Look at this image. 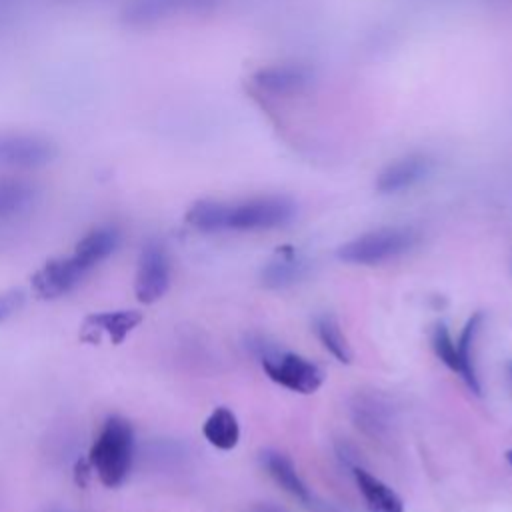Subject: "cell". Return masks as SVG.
Returning a JSON list of instances; mask_svg holds the SVG:
<instances>
[{
	"mask_svg": "<svg viewBox=\"0 0 512 512\" xmlns=\"http://www.w3.org/2000/svg\"><path fill=\"white\" fill-rule=\"evenodd\" d=\"M34 196V186L24 180H0V218H12L24 212Z\"/></svg>",
	"mask_w": 512,
	"mask_h": 512,
	"instance_id": "obj_19",
	"label": "cell"
},
{
	"mask_svg": "<svg viewBox=\"0 0 512 512\" xmlns=\"http://www.w3.org/2000/svg\"><path fill=\"white\" fill-rule=\"evenodd\" d=\"M418 242V232L406 226H390L366 232L338 248V258L350 264H378L396 258Z\"/></svg>",
	"mask_w": 512,
	"mask_h": 512,
	"instance_id": "obj_4",
	"label": "cell"
},
{
	"mask_svg": "<svg viewBox=\"0 0 512 512\" xmlns=\"http://www.w3.org/2000/svg\"><path fill=\"white\" fill-rule=\"evenodd\" d=\"M510 376H512V362H510Z\"/></svg>",
	"mask_w": 512,
	"mask_h": 512,
	"instance_id": "obj_25",
	"label": "cell"
},
{
	"mask_svg": "<svg viewBox=\"0 0 512 512\" xmlns=\"http://www.w3.org/2000/svg\"><path fill=\"white\" fill-rule=\"evenodd\" d=\"M310 270V264L292 246H282L264 264L260 278L266 288H288L300 282Z\"/></svg>",
	"mask_w": 512,
	"mask_h": 512,
	"instance_id": "obj_11",
	"label": "cell"
},
{
	"mask_svg": "<svg viewBox=\"0 0 512 512\" xmlns=\"http://www.w3.org/2000/svg\"><path fill=\"white\" fill-rule=\"evenodd\" d=\"M254 82L260 90L270 94H292L310 82V70L300 64H276L262 68Z\"/></svg>",
	"mask_w": 512,
	"mask_h": 512,
	"instance_id": "obj_15",
	"label": "cell"
},
{
	"mask_svg": "<svg viewBox=\"0 0 512 512\" xmlns=\"http://www.w3.org/2000/svg\"><path fill=\"white\" fill-rule=\"evenodd\" d=\"M482 320H484V314L482 312H474L466 326L462 328V334L456 342V348H458V360H460V376L464 378V382L468 384V388L474 392V394H480V382H478V374H476V366H474V340H476V334L482 326Z\"/></svg>",
	"mask_w": 512,
	"mask_h": 512,
	"instance_id": "obj_18",
	"label": "cell"
},
{
	"mask_svg": "<svg viewBox=\"0 0 512 512\" xmlns=\"http://www.w3.org/2000/svg\"><path fill=\"white\" fill-rule=\"evenodd\" d=\"M352 472L370 512H404L402 498L390 486L360 466H354Z\"/></svg>",
	"mask_w": 512,
	"mask_h": 512,
	"instance_id": "obj_16",
	"label": "cell"
},
{
	"mask_svg": "<svg viewBox=\"0 0 512 512\" xmlns=\"http://www.w3.org/2000/svg\"><path fill=\"white\" fill-rule=\"evenodd\" d=\"M88 270L70 254L48 260L32 274V292L42 300H54L74 290Z\"/></svg>",
	"mask_w": 512,
	"mask_h": 512,
	"instance_id": "obj_6",
	"label": "cell"
},
{
	"mask_svg": "<svg viewBox=\"0 0 512 512\" xmlns=\"http://www.w3.org/2000/svg\"><path fill=\"white\" fill-rule=\"evenodd\" d=\"M132 452H134V432L128 420L122 416H110L96 436L88 464L92 472H96L98 480L108 486H120L132 466Z\"/></svg>",
	"mask_w": 512,
	"mask_h": 512,
	"instance_id": "obj_2",
	"label": "cell"
},
{
	"mask_svg": "<svg viewBox=\"0 0 512 512\" xmlns=\"http://www.w3.org/2000/svg\"><path fill=\"white\" fill-rule=\"evenodd\" d=\"M432 348L436 356L454 372H460V360H458V348L456 342L452 340L448 328L444 324H436L432 332Z\"/></svg>",
	"mask_w": 512,
	"mask_h": 512,
	"instance_id": "obj_21",
	"label": "cell"
},
{
	"mask_svg": "<svg viewBox=\"0 0 512 512\" xmlns=\"http://www.w3.org/2000/svg\"><path fill=\"white\" fill-rule=\"evenodd\" d=\"M294 204L282 196H260L244 202L200 200L186 212V222L202 232L268 230L288 224Z\"/></svg>",
	"mask_w": 512,
	"mask_h": 512,
	"instance_id": "obj_1",
	"label": "cell"
},
{
	"mask_svg": "<svg viewBox=\"0 0 512 512\" xmlns=\"http://www.w3.org/2000/svg\"><path fill=\"white\" fill-rule=\"evenodd\" d=\"M202 434L212 446L220 450H232L240 440V426L230 408L218 406L206 418L202 426Z\"/></svg>",
	"mask_w": 512,
	"mask_h": 512,
	"instance_id": "obj_17",
	"label": "cell"
},
{
	"mask_svg": "<svg viewBox=\"0 0 512 512\" xmlns=\"http://www.w3.org/2000/svg\"><path fill=\"white\" fill-rule=\"evenodd\" d=\"M262 464L268 470V474L296 500H300L306 508L316 510V512H336L332 506H326L322 502H318L314 498V494L310 492V488L304 484V480L298 476L294 464L290 462L288 456H284L282 452H274L268 450L262 454Z\"/></svg>",
	"mask_w": 512,
	"mask_h": 512,
	"instance_id": "obj_10",
	"label": "cell"
},
{
	"mask_svg": "<svg viewBox=\"0 0 512 512\" xmlns=\"http://www.w3.org/2000/svg\"><path fill=\"white\" fill-rule=\"evenodd\" d=\"M428 168H430V162L424 156L414 154V156L400 158V160L388 164L378 174L376 188L382 194H394V192L406 190V188L414 186L418 180H422L426 176Z\"/></svg>",
	"mask_w": 512,
	"mask_h": 512,
	"instance_id": "obj_13",
	"label": "cell"
},
{
	"mask_svg": "<svg viewBox=\"0 0 512 512\" xmlns=\"http://www.w3.org/2000/svg\"><path fill=\"white\" fill-rule=\"evenodd\" d=\"M54 156L56 148L44 138L30 134H10L0 138V166L38 168L48 164Z\"/></svg>",
	"mask_w": 512,
	"mask_h": 512,
	"instance_id": "obj_8",
	"label": "cell"
},
{
	"mask_svg": "<svg viewBox=\"0 0 512 512\" xmlns=\"http://www.w3.org/2000/svg\"><path fill=\"white\" fill-rule=\"evenodd\" d=\"M316 332H318V338H320V342L324 344V348H326L338 362L348 364V362L352 360V352H350L348 340L344 338V334H342V330H340V324H338V320H336L332 314H322V316L316 320Z\"/></svg>",
	"mask_w": 512,
	"mask_h": 512,
	"instance_id": "obj_20",
	"label": "cell"
},
{
	"mask_svg": "<svg viewBox=\"0 0 512 512\" xmlns=\"http://www.w3.org/2000/svg\"><path fill=\"white\" fill-rule=\"evenodd\" d=\"M250 346L258 354L260 364L272 382L300 394H312L322 386L324 372L312 360L294 352H282L264 340Z\"/></svg>",
	"mask_w": 512,
	"mask_h": 512,
	"instance_id": "obj_3",
	"label": "cell"
},
{
	"mask_svg": "<svg viewBox=\"0 0 512 512\" xmlns=\"http://www.w3.org/2000/svg\"><path fill=\"white\" fill-rule=\"evenodd\" d=\"M170 286V260L166 250L150 242L144 246L138 258V268L134 276V294L142 304L158 302Z\"/></svg>",
	"mask_w": 512,
	"mask_h": 512,
	"instance_id": "obj_5",
	"label": "cell"
},
{
	"mask_svg": "<svg viewBox=\"0 0 512 512\" xmlns=\"http://www.w3.org/2000/svg\"><path fill=\"white\" fill-rule=\"evenodd\" d=\"M120 244V232L114 226H100L90 230L74 248L72 256L90 272L104 262Z\"/></svg>",
	"mask_w": 512,
	"mask_h": 512,
	"instance_id": "obj_14",
	"label": "cell"
},
{
	"mask_svg": "<svg viewBox=\"0 0 512 512\" xmlns=\"http://www.w3.org/2000/svg\"><path fill=\"white\" fill-rule=\"evenodd\" d=\"M506 460H508V464L512 466V450H508V452H506Z\"/></svg>",
	"mask_w": 512,
	"mask_h": 512,
	"instance_id": "obj_24",
	"label": "cell"
},
{
	"mask_svg": "<svg viewBox=\"0 0 512 512\" xmlns=\"http://www.w3.org/2000/svg\"><path fill=\"white\" fill-rule=\"evenodd\" d=\"M248 512H286V510H282V508H278V506H274V504H256V506L250 508Z\"/></svg>",
	"mask_w": 512,
	"mask_h": 512,
	"instance_id": "obj_23",
	"label": "cell"
},
{
	"mask_svg": "<svg viewBox=\"0 0 512 512\" xmlns=\"http://www.w3.org/2000/svg\"><path fill=\"white\" fill-rule=\"evenodd\" d=\"M142 318L144 316L138 310H106L88 314L80 328V340L94 344L106 336L112 344H122Z\"/></svg>",
	"mask_w": 512,
	"mask_h": 512,
	"instance_id": "obj_9",
	"label": "cell"
},
{
	"mask_svg": "<svg viewBox=\"0 0 512 512\" xmlns=\"http://www.w3.org/2000/svg\"><path fill=\"white\" fill-rule=\"evenodd\" d=\"M220 0H132L126 6V22L132 26H150L180 14L210 10Z\"/></svg>",
	"mask_w": 512,
	"mask_h": 512,
	"instance_id": "obj_7",
	"label": "cell"
},
{
	"mask_svg": "<svg viewBox=\"0 0 512 512\" xmlns=\"http://www.w3.org/2000/svg\"><path fill=\"white\" fill-rule=\"evenodd\" d=\"M26 302V294L20 288H10L0 292V324L12 318Z\"/></svg>",
	"mask_w": 512,
	"mask_h": 512,
	"instance_id": "obj_22",
	"label": "cell"
},
{
	"mask_svg": "<svg viewBox=\"0 0 512 512\" xmlns=\"http://www.w3.org/2000/svg\"><path fill=\"white\" fill-rule=\"evenodd\" d=\"M354 424L372 438H382L390 432L392 410L388 402L376 394H356L350 406Z\"/></svg>",
	"mask_w": 512,
	"mask_h": 512,
	"instance_id": "obj_12",
	"label": "cell"
}]
</instances>
